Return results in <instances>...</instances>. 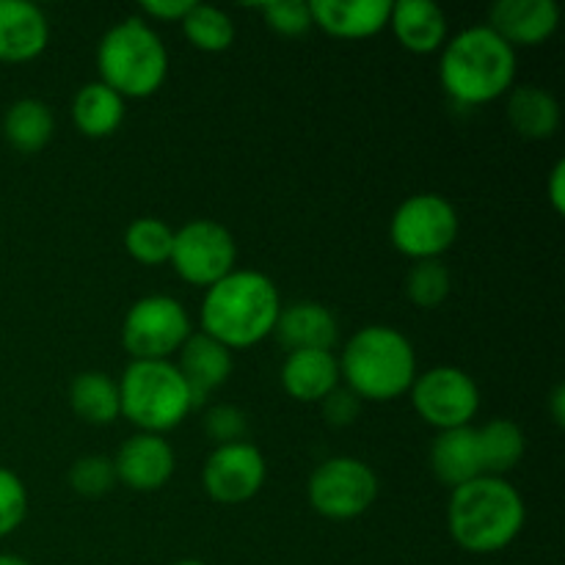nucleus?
Listing matches in <instances>:
<instances>
[{"instance_id":"nucleus-15","label":"nucleus","mask_w":565,"mask_h":565,"mask_svg":"<svg viewBox=\"0 0 565 565\" xmlns=\"http://www.w3.org/2000/svg\"><path fill=\"white\" fill-rule=\"evenodd\" d=\"M177 370H180L182 379L188 381L193 408H199L207 401L210 392L221 390V386L230 381L232 370H235V356H232L230 348L221 345L218 340L202 334V331H193L185 340V345L180 348Z\"/></svg>"},{"instance_id":"nucleus-23","label":"nucleus","mask_w":565,"mask_h":565,"mask_svg":"<svg viewBox=\"0 0 565 565\" xmlns=\"http://www.w3.org/2000/svg\"><path fill=\"white\" fill-rule=\"evenodd\" d=\"M125 103L127 99H121L103 81L86 83L72 99V121L86 138H108L125 121Z\"/></svg>"},{"instance_id":"nucleus-7","label":"nucleus","mask_w":565,"mask_h":565,"mask_svg":"<svg viewBox=\"0 0 565 565\" xmlns=\"http://www.w3.org/2000/svg\"><path fill=\"white\" fill-rule=\"evenodd\" d=\"M458 210L441 193H414L403 199L390 221V241L403 257L423 263L441 259L458 241Z\"/></svg>"},{"instance_id":"nucleus-32","label":"nucleus","mask_w":565,"mask_h":565,"mask_svg":"<svg viewBox=\"0 0 565 565\" xmlns=\"http://www.w3.org/2000/svg\"><path fill=\"white\" fill-rule=\"evenodd\" d=\"M263 14L270 31L281 36H303L309 28H315L309 3H301V0H274L263 6Z\"/></svg>"},{"instance_id":"nucleus-33","label":"nucleus","mask_w":565,"mask_h":565,"mask_svg":"<svg viewBox=\"0 0 565 565\" xmlns=\"http://www.w3.org/2000/svg\"><path fill=\"white\" fill-rule=\"evenodd\" d=\"M204 434H207L210 441H215V447L246 441L248 417L237 406L221 403V406L210 408L207 417H204Z\"/></svg>"},{"instance_id":"nucleus-26","label":"nucleus","mask_w":565,"mask_h":565,"mask_svg":"<svg viewBox=\"0 0 565 565\" xmlns=\"http://www.w3.org/2000/svg\"><path fill=\"white\" fill-rule=\"evenodd\" d=\"M478 441L483 475H491V478H505L511 469H516L527 450L524 430L513 419H491L489 425L478 428Z\"/></svg>"},{"instance_id":"nucleus-4","label":"nucleus","mask_w":565,"mask_h":565,"mask_svg":"<svg viewBox=\"0 0 565 565\" xmlns=\"http://www.w3.org/2000/svg\"><path fill=\"white\" fill-rule=\"evenodd\" d=\"M340 379H345V386L359 401L386 403L408 395L417 379L412 340L392 326H364L345 342Z\"/></svg>"},{"instance_id":"nucleus-9","label":"nucleus","mask_w":565,"mask_h":565,"mask_svg":"<svg viewBox=\"0 0 565 565\" xmlns=\"http://www.w3.org/2000/svg\"><path fill=\"white\" fill-rule=\"evenodd\" d=\"M307 494L315 513L331 522H351L373 508L379 497V478L362 458L337 456L315 469Z\"/></svg>"},{"instance_id":"nucleus-3","label":"nucleus","mask_w":565,"mask_h":565,"mask_svg":"<svg viewBox=\"0 0 565 565\" xmlns=\"http://www.w3.org/2000/svg\"><path fill=\"white\" fill-rule=\"evenodd\" d=\"M439 81L458 105H489L516 86V50L489 25L463 28L441 47Z\"/></svg>"},{"instance_id":"nucleus-37","label":"nucleus","mask_w":565,"mask_h":565,"mask_svg":"<svg viewBox=\"0 0 565 565\" xmlns=\"http://www.w3.org/2000/svg\"><path fill=\"white\" fill-rule=\"evenodd\" d=\"M550 412H552V419H555L557 428H563L565 425V386H555V390H552Z\"/></svg>"},{"instance_id":"nucleus-6","label":"nucleus","mask_w":565,"mask_h":565,"mask_svg":"<svg viewBox=\"0 0 565 565\" xmlns=\"http://www.w3.org/2000/svg\"><path fill=\"white\" fill-rule=\"evenodd\" d=\"M116 384L121 417L141 434H169L193 412L188 381L174 362H130Z\"/></svg>"},{"instance_id":"nucleus-10","label":"nucleus","mask_w":565,"mask_h":565,"mask_svg":"<svg viewBox=\"0 0 565 565\" xmlns=\"http://www.w3.org/2000/svg\"><path fill=\"white\" fill-rule=\"evenodd\" d=\"M171 265L177 276L193 287H213L230 276L237 265L235 235L224 224L210 218H196L174 230Z\"/></svg>"},{"instance_id":"nucleus-12","label":"nucleus","mask_w":565,"mask_h":565,"mask_svg":"<svg viewBox=\"0 0 565 565\" xmlns=\"http://www.w3.org/2000/svg\"><path fill=\"white\" fill-rule=\"evenodd\" d=\"M268 478L265 456L252 441L215 447L202 469V486L210 500L221 505H241L259 494Z\"/></svg>"},{"instance_id":"nucleus-36","label":"nucleus","mask_w":565,"mask_h":565,"mask_svg":"<svg viewBox=\"0 0 565 565\" xmlns=\"http://www.w3.org/2000/svg\"><path fill=\"white\" fill-rule=\"evenodd\" d=\"M546 196H550L552 210L557 215L565 213V163L557 160L555 169L550 171V180H546Z\"/></svg>"},{"instance_id":"nucleus-14","label":"nucleus","mask_w":565,"mask_h":565,"mask_svg":"<svg viewBox=\"0 0 565 565\" xmlns=\"http://www.w3.org/2000/svg\"><path fill=\"white\" fill-rule=\"evenodd\" d=\"M486 25L513 50L539 47L561 25V6L555 0H500L491 6Z\"/></svg>"},{"instance_id":"nucleus-24","label":"nucleus","mask_w":565,"mask_h":565,"mask_svg":"<svg viewBox=\"0 0 565 565\" xmlns=\"http://www.w3.org/2000/svg\"><path fill=\"white\" fill-rule=\"evenodd\" d=\"M55 116L47 103L36 97L17 99L3 116V138L22 154H36L53 141Z\"/></svg>"},{"instance_id":"nucleus-22","label":"nucleus","mask_w":565,"mask_h":565,"mask_svg":"<svg viewBox=\"0 0 565 565\" xmlns=\"http://www.w3.org/2000/svg\"><path fill=\"white\" fill-rule=\"evenodd\" d=\"M505 110L513 130L522 138H530V141H546V138L561 130V103L555 99V94L535 86V83L513 86L508 92Z\"/></svg>"},{"instance_id":"nucleus-39","label":"nucleus","mask_w":565,"mask_h":565,"mask_svg":"<svg viewBox=\"0 0 565 565\" xmlns=\"http://www.w3.org/2000/svg\"><path fill=\"white\" fill-rule=\"evenodd\" d=\"M174 565H207V563H202V561H180V563H174Z\"/></svg>"},{"instance_id":"nucleus-21","label":"nucleus","mask_w":565,"mask_h":565,"mask_svg":"<svg viewBox=\"0 0 565 565\" xmlns=\"http://www.w3.org/2000/svg\"><path fill=\"white\" fill-rule=\"evenodd\" d=\"M430 469L450 489L480 478L483 458H480L478 428L467 425V428L441 430L430 445Z\"/></svg>"},{"instance_id":"nucleus-27","label":"nucleus","mask_w":565,"mask_h":565,"mask_svg":"<svg viewBox=\"0 0 565 565\" xmlns=\"http://www.w3.org/2000/svg\"><path fill=\"white\" fill-rule=\"evenodd\" d=\"M180 25L188 42L202 53H224L235 44L237 36L235 20L224 9L210 3H193Z\"/></svg>"},{"instance_id":"nucleus-13","label":"nucleus","mask_w":565,"mask_h":565,"mask_svg":"<svg viewBox=\"0 0 565 565\" xmlns=\"http://www.w3.org/2000/svg\"><path fill=\"white\" fill-rule=\"evenodd\" d=\"M116 480L132 491H160L177 469L174 447L158 434H141L125 441L114 458Z\"/></svg>"},{"instance_id":"nucleus-25","label":"nucleus","mask_w":565,"mask_h":565,"mask_svg":"<svg viewBox=\"0 0 565 565\" xmlns=\"http://www.w3.org/2000/svg\"><path fill=\"white\" fill-rule=\"evenodd\" d=\"M70 406L88 425H114L121 417L119 384L99 370H86L70 384Z\"/></svg>"},{"instance_id":"nucleus-2","label":"nucleus","mask_w":565,"mask_h":565,"mask_svg":"<svg viewBox=\"0 0 565 565\" xmlns=\"http://www.w3.org/2000/svg\"><path fill=\"white\" fill-rule=\"evenodd\" d=\"M527 508L516 486L505 478H480L452 489L447 502L450 539L472 555H494L522 535Z\"/></svg>"},{"instance_id":"nucleus-16","label":"nucleus","mask_w":565,"mask_h":565,"mask_svg":"<svg viewBox=\"0 0 565 565\" xmlns=\"http://www.w3.org/2000/svg\"><path fill=\"white\" fill-rule=\"evenodd\" d=\"M50 22L28 0H0V61L25 64L47 50Z\"/></svg>"},{"instance_id":"nucleus-30","label":"nucleus","mask_w":565,"mask_h":565,"mask_svg":"<svg viewBox=\"0 0 565 565\" xmlns=\"http://www.w3.org/2000/svg\"><path fill=\"white\" fill-rule=\"evenodd\" d=\"M116 480L114 458L105 456H83L72 463L70 469V486L75 494L81 497H103L108 491H114Z\"/></svg>"},{"instance_id":"nucleus-38","label":"nucleus","mask_w":565,"mask_h":565,"mask_svg":"<svg viewBox=\"0 0 565 565\" xmlns=\"http://www.w3.org/2000/svg\"><path fill=\"white\" fill-rule=\"evenodd\" d=\"M0 565H31L20 555H0Z\"/></svg>"},{"instance_id":"nucleus-29","label":"nucleus","mask_w":565,"mask_h":565,"mask_svg":"<svg viewBox=\"0 0 565 565\" xmlns=\"http://www.w3.org/2000/svg\"><path fill=\"white\" fill-rule=\"evenodd\" d=\"M452 290V276L441 259H423L414 263L406 276V296L408 301L417 303L419 309H436L447 301Z\"/></svg>"},{"instance_id":"nucleus-34","label":"nucleus","mask_w":565,"mask_h":565,"mask_svg":"<svg viewBox=\"0 0 565 565\" xmlns=\"http://www.w3.org/2000/svg\"><path fill=\"white\" fill-rule=\"evenodd\" d=\"M320 412H323V419L329 425H334V428H348V425L356 423L359 414H362V401H359L348 386H337L334 392H329V395L320 401Z\"/></svg>"},{"instance_id":"nucleus-5","label":"nucleus","mask_w":565,"mask_h":565,"mask_svg":"<svg viewBox=\"0 0 565 565\" xmlns=\"http://www.w3.org/2000/svg\"><path fill=\"white\" fill-rule=\"evenodd\" d=\"M97 70L121 99L152 97L169 77V50L147 20L127 17L99 39Z\"/></svg>"},{"instance_id":"nucleus-18","label":"nucleus","mask_w":565,"mask_h":565,"mask_svg":"<svg viewBox=\"0 0 565 565\" xmlns=\"http://www.w3.org/2000/svg\"><path fill=\"white\" fill-rule=\"evenodd\" d=\"M274 334L290 351H331L340 340L334 312L320 301H296L281 307Z\"/></svg>"},{"instance_id":"nucleus-28","label":"nucleus","mask_w":565,"mask_h":565,"mask_svg":"<svg viewBox=\"0 0 565 565\" xmlns=\"http://www.w3.org/2000/svg\"><path fill=\"white\" fill-rule=\"evenodd\" d=\"M125 248L136 263L158 268L171 259V248H174V230L166 221L152 218H136L125 232Z\"/></svg>"},{"instance_id":"nucleus-1","label":"nucleus","mask_w":565,"mask_h":565,"mask_svg":"<svg viewBox=\"0 0 565 565\" xmlns=\"http://www.w3.org/2000/svg\"><path fill=\"white\" fill-rule=\"evenodd\" d=\"M279 287L259 270L235 268L207 287L202 298V334L213 337L232 353L268 340L281 312Z\"/></svg>"},{"instance_id":"nucleus-35","label":"nucleus","mask_w":565,"mask_h":565,"mask_svg":"<svg viewBox=\"0 0 565 565\" xmlns=\"http://www.w3.org/2000/svg\"><path fill=\"white\" fill-rule=\"evenodd\" d=\"M196 0H143L141 11L160 22H182Z\"/></svg>"},{"instance_id":"nucleus-17","label":"nucleus","mask_w":565,"mask_h":565,"mask_svg":"<svg viewBox=\"0 0 565 565\" xmlns=\"http://www.w3.org/2000/svg\"><path fill=\"white\" fill-rule=\"evenodd\" d=\"M312 22L334 39H370L390 25V0H312Z\"/></svg>"},{"instance_id":"nucleus-8","label":"nucleus","mask_w":565,"mask_h":565,"mask_svg":"<svg viewBox=\"0 0 565 565\" xmlns=\"http://www.w3.org/2000/svg\"><path fill=\"white\" fill-rule=\"evenodd\" d=\"M191 334V315L171 296L138 298L121 323V345L132 362H171Z\"/></svg>"},{"instance_id":"nucleus-11","label":"nucleus","mask_w":565,"mask_h":565,"mask_svg":"<svg viewBox=\"0 0 565 565\" xmlns=\"http://www.w3.org/2000/svg\"><path fill=\"white\" fill-rule=\"evenodd\" d=\"M408 395H412L419 419L439 430V434L441 430L467 428L478 417V384H475L467 370L452 367V364H441V367L417 373Z\"/></svg>"},{"instance_id":"nucleus-31","label":"nucleus","mask_w":565,"mask_h":565,"mask_svg":"<svg viewBox=\"0 0 565 565\" xmlns=\"http://www.w3.org/2000/svg\"><path fill=\"white\" fill-rule=\"evenodd\" d=\"M28 516V489L11 469L0 467V539L20 530Z\"/></svg>"},{"instance_id":"nucleus-19","label":"nucleus","mask_w":565,"mask_h":565,"mask_svg":"<svg viewBox=\"0 0 565 565\" xmlns=\"http://www.w3.org/2000/svg\"><path fill=\"white\" fill-rule=\"evenodd\" d=\"M390 28L397 42L417 55L439 53L445 47L447 36V17L441 6L430 0H397L392 3Z\"/></svg>"},{"instance_id":"nucleus-20","label":"nucleus","mask_w":565,"mask_h":565,"mask_svg":"<svg viewBox=\"0 0 565 565\" xmlns=\"http://www.w3.org/2000/svg\"><path fill=\"white\" fill-rule=\"evenodd\" d=\"M279 379L292 401L320 403L340 386V359L331 351H290Z\"/></svg>"}]
</instances>
